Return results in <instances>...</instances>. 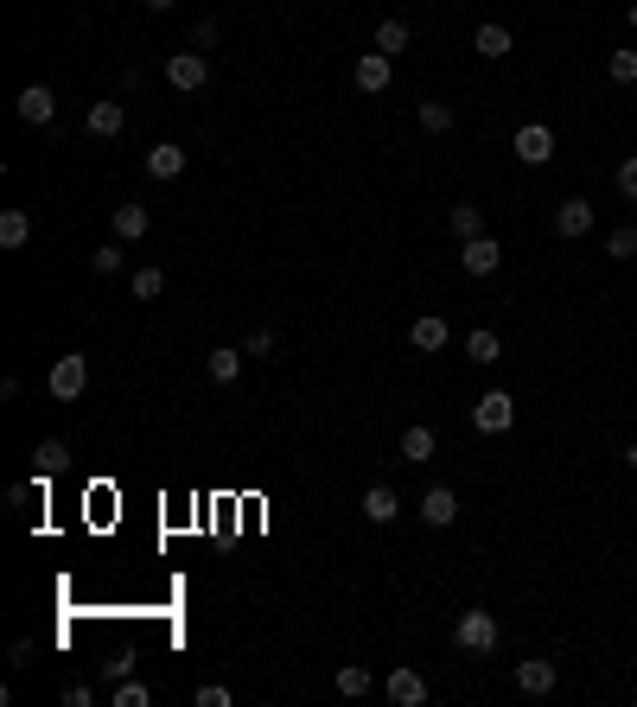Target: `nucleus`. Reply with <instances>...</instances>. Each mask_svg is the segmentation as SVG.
I'll return each instance as SVG.
<instances>
[{
	"label": "nucleus",
	"mask_w": 637,
	"mask_h": 707,
	"mask_svg": "<svg viewBox=\"0 0 637 707\" xmlns=\"http://www.w3.org/2000/svg\"><path fill=\"white\" fill-rule=\"evenodd\" d=\"M192 701H198V707H230V688H223V682H204Z\"/></svg>",
	"instance_id": "nucleus-35"
},
{
	"label": "nucleus",
	"mask_w": 637,
	"mask_h": 707,
	"mask_svg": "<svg viewBox=\"0 0 637 707\" xmlns=\"http://www.w3.org/2000/svg\"><path fill=\"white\" fill-rule=\"evenodd\" d=\"M466 357H472V364H497V357H504V344H497V332H491V325H478V332H466Z\"/></svg>",
	"instance_id": "nucleus-24"
},
{
	"label": "nucleus",
	"mask_w": 637,
	"mask_h": 707,
	"mask_svg": "<svg viewBox=\"0 0 637 707\" xmlns=\"http://www.w3.org/2000/svg\"><path fill=\"white\" fill-rule=\"evenodd\" d=\"M408 344H415V351H446V319L440 313H421L415 325H408Z\"/></svg>",
	"instance_id": "nucleus-17"
},
{
	"label": "nucleus",
	"mask_w": 637,
	"mask_h": 707,
	"mask_svg": "<svg viewBox=\"0 0 637 707\" xmlns=\"http://www.w3.org/2000/svg\"><path fill=\"white\" fill-rule=\"evenodd\" d=\"M217 32H223L217 20H198V26H192V51H211V45H217Z\"/></svg>",
	"instance_id": "nucleus-36"
},
{
	"label": "nucleus",
	"mask_w": 637,
	"mask_h": 707,
	"mask_svg": "<svg viewBox=\"0 0 637 707\" xmlns=\"http://www.w3.org/2000/svg\"><path fill=\"white\" fill-rule=\"evenodd\" d=\"M128 287H134V300H160V293H166V274H160V268H134Z\"/></svg>",
	"instance_id": "nucleus-30"
},
{
	"label": "nucleus",
	"mask_w": 637,
	"mask_h": 707,
	"mask_svg": "<svg viewBox=\"0 0 637 707\" xmlns=\"http://www.w3.org/2000/svg\"><path fill=\"white\" fill-rule=\"evenodd\" d=\"M243 357H249V351H236V344H217V351H204V370H211V383H236V376H243Z\"/></svg>",
	"instance_id": "nucleus-16"
},
{
	"label": "nucleus",
	"mask_w": 637,
	"mask_h": 707,
	"mask_svg": "<svg viewBox=\"0 0 637 707\" xmlns=\"http://www.w3.org/2000/svg\"><path fill=\"white\" fill-rule=\"evenodd\" d=\"M45 389L58 395V402H77V395L90 389V357H83V351H64L58 364H51V376H45Z\"/></svg>",
	"instance_id": "nucleus-3"
},
{
	"label": "nucleus",
	"mask_w": 637,
	"mask_h": 707,
	"mask_svg": "<svg viewBox=\"0 0 637 707\" xmlns=\"http://www.w3.org/2000/svg\"><path fill=\"white\" fill-rule=\"evenodd\" d=\"M453 516H459V497L446 491V485H434V491L421 497V523H427V529H446Z\"/></svg>",
	"instance_id": "nucleus-15"
},
{
	"label": "nucleus",
	"mask_w": 637,
	"mask_h": 707,
	"mask_svg": "<svg viewBox=\"0 0 637 707\" xmlns=\"http://www.w3.org/2000/svg\"><path fill=\"white\" fill-rule=\"evenodd\" d=\"M90 268H96V274H122V243H102V249L90 255Z\"/></svg>",
	"instance_id": "nucleus-32"
},
{
	"label": "nucleus",
	"mask_w": 637,
	"mask_h": 707,
	"mask_svg": "<svg viewBox=\"0 0 637 707\" xmlns=\"http://www.w3.org/2000/svg\"><path fill=\"white\" fill-rule=\"evenodd\" d=\"M141 7H147V13H172V7H179V0H141Z\"/></svg>",
	"instance_id": "nucleus-38"
},
{
	"label": "nucleus",
	"mask_w": 637,
	"mask_h": 707,
	"mask_svg": "<svg viewBox=\"0 0 637 707\" xmlns=\"http://www.w3.org/2000/svg\"><path fill=\"white\" fill-rule=\"evenodd\" d=\"M510 147H516V160H523V166H548V160H555V128H548V122H523Z\"/></svg>",
	"instance_id": "nucleus-5"
},
{
	"label": "nucleus",
	"mask_w": 637,
	"mask_h": 707,
	"mask_svg": "<svg viewBox=\"0 0 637 707\" xmlns=\"http://www.w3.org/2000/svg\"><path fill=\"white\" fill-rule=\"evenodd\" d=\"M497 262H504V249H497V236H491V230H485V236H472V243H459V268L478 274V281H485V274H497Z\"/></svg>",
	"instance_id": "nucleus-8"
},
{
	"label": "nucleus",
	"mask_w": 637,
	"mask_h": 707,
	"mask_svg": "<svg viewBox=\"0 0 637 707\" xmlns=\"http://www.w3.org/2000/svg\"><path fill=\"white\" fill-rule=\"evenodd\" d=\"M453 644L466 650V657H485V650H497V612H485V606L459 612V625H453Z\"/></svg>",
	"instance_id": "nucleus-1"
},
{
	"label": "nucleus",
	"mask_w": 637,
	"mask_h": 707,
	"mask_svg": "<svg viewBox=\"0 0 637 707\" xmlns=\"http://www.w3.org/2000/svg\"><path fill=\"white\" fill-rule=\"evenodd\" d=\"M83 128H90L96 141H115V134L128 128V109H122V102H90V115H83Z\"/></svg>",
	"instance_id": "nucleus-14"
},
{
	"label": "nucleus",
	"mask_w": 637,
	"mask_h": 707,
	"mask_svg": "<svg viewBox=\"0 0 637 707\" xmlns=\"http://www.w3.org/2000/svg\"><path fill=\"white\" fill-rule=\"evenodd\" d=\"M510 421H516V402L504 389H485L472 402V427H478V434H510Z\"/></svg>",
	"instance_id": "nucleus-4"
},
{
	"label": "nucleus",
	"mask_w": 637,
	"mask_h": 707,
	"mask_svg": "<svg viewBox=\"0 0 637 707\" xmlns=\"http://www.w3.org/2000/svg\"><path fill=\"white\" fill-rule=\"evenodd\" d=\"M587 230H593V198H561L555 204V236L574 243V236H587Z\"/></svg>",
	"instance_id": "nucleus-11"
},
{
	"label": "nucleus",
	"mask_w": 637,
	"mask_h": 707,
	"mask_svg": "<svg viewBox=\"0 0 637 707\" xmlns=\"http://www.w3.org/2000/svg\"><path fill=\"white\" fill-rule=\"evenodd\" d=\"M472 45H478V58H510V26H497V20H485V26H478L472 32Z\"/></svg>",
	"instance_id": "nucleus-18"
},
{
	"label": "nucleus",
	"mask_w": 637,
	"mask_h": 707,
	"mask_svg": "<svg viewBox=\"0 0 637 707\" xmlns=\"http://www.w3.org/2000/svg\"><path fill=\"white\" fill-rule=\"evenodd\" d=\"M415 115H421L427 134H453V102H421Z\"/></svg>",
	"instance_id": "nucleus-27"
},
{
	"label": "nucleus",
	"mask_w": 637,
	"mask_h": 707,
	"mask_svg": "<svg viewBox=\"0 0 637 707\" xmlns=\"http://www.w3.org/2000/svg\"><path fill=\"white\" fill-rule=\"evenodd\" d=\"M32 243V217L26 211H0V249H26Z\"/></svg>",
	"instance_id": "nucleus-22"
},
{
	"label": "nucleus",
	"mask_w": 637,
	"mask_h": 707,
	"mask_svg": "<svg viewBox=\"0 0 637 707\" xmlns=\"http://www.w3.org/2000/svg\"><path fill=\"white\" fill-rule=\"evenodd\" d=\"M370 688H376V676H370L364 663H344V669H338V695H344V701H364Z\"/></svg>",
	"instance_id": "nucleus-23"
},
{
	"label": "nucleus",
	"mask_w": 637,
	"mask_h": 707,
	"mask_svg": "<svg viewBox=\"0 0 637 707\" xmlns=\"http://www.w3.org/2000/svg\"><path fill=\"white\" fill-rule=\"evenodd\" d=\"M185 166H192V153H185L179 141H160V147H147V179H160V185H166V179H179Z\"/></svg>",
	"instance_id": "nucleus-12"
},
{
	"label": "nucleus",
	"mask_w": 637,
	"mask_h": 707,
	"mask_svg": "<svg viewBox=\"0 0 637 707\" xmlns=\"http://www.w3.org/2000/svg\"><path fill=\"white\" fill-rule=\"evenodd\" d=\"M32 459H39V478L51 485V478L71 465V446H64V440H39V446H32Z\"/></svg>",
	"instance_id": "nucleus-21"
},
{
	"label": "nucleus",
	"mask_w": 637,
	"mask_h": 707,
	"mask_svg": "<svg viewBox=\"0 0 637 707\" xmlns=\"http://www.w3.org/2000/svg\"><path fill=\"white\" fill-rule=\"evenodd\" d=\"M166 83H172L179 96H198L204 83H211V58H204V51H192V45L172 51V58H166Z\"/></svg>",
	"instance_id": "nucleus-2"
},
{
	"label": "nucleus",
	"mask_w": 637,
	"mask_h": 707,
	"mask_svg": "<svg viewBox=\"0 0 637 707\" xmlns=\"http://www.w3.org/2000/svg\"><path fill=\"white\" fill-rule=\"evenodd\" d=\"M606 255H612V262H631V255H637V223H618V230L606 236Z\"/></svg>",
	"instance_id": "nucleus-28"
},
{
	"label": "nucleus",
	"mask_w": 637,
	"mask_h": 707,
	"mask_svg": "<svg viewBox=\"0 0 637 707\" xmlns=\"http://www.w3.org/2000/svg\"><path fill=\"white\" fill-rule=\"evenodd\" d=\"M555 682H561V669L548 663V657L516 663V688H523V695H555Z\"/></svg>",
	"instance_id": "nucleus-13"
},
{
	"label": "nucleus",
	"mask_w": 637,
	"mask_h": 707,
	"mask_svg": "<svg viewBox=\"0 0 637 707\" xmlns=\"http://www.w3.org/2000/svg\"><path fill=\"white\" fill-rule=\"evenodd\" d=\"M446 223H453L459 243H472V236H485V204H453V211H446Z\"/></svg>",
	"instance_id": "nucleus-19"
},
{
	"label": "nucleus",
	"mask_w": 637,
	"mask_h": 707,
	"mask_svg": "<svg viewBox=\"0 0 637 707\" xmlns=\"http://www.w3.org/2000/svg\"><path fill=\"white\" fill-rule=\"evenodd\" d=\"M109 701H115V707H147V701H153V688H147V682H134V676H122V682L109 688Z\"/></svg>",
	"instance_id": "nucleus-26"
},
{
	"label": "nucleus",
	"mask_w": 637,
	"mask_h": 707,
	"mask_svg": "<svg viewBox=\"0 0 637 707\" xmlns=\"http://www.w3.org/2000/svg\"><path fill=\"white\" fill-rule=\"evenodd\" d=\"M122 676H134V657H128V650H115V657L102 663V682H122Z\"/></svg>",
	"instance_id": "nucleus-34"
},
{
	"label": "nucleus",
	"mask_w": 637,
	"mask_h": 707,
	"mask_svg": "<svg viewBox=\"0 0 637 707\" xmlns=\"http://www.w3.org/2000/svg\"><path fill=\"white\" fill-rule=\"evenodd\" d=\"M364 516L370 523H395V516H402V497H395L389 485H370L364 491Z\"/></svg>",
	"instance_id": "nucleus-20"
},
{
	"label": "nucleus",
	"mask_w": 637,
	"mask_h": 707,
	"mask_svg": "<svg viewBox=\"0 0 637 707\" xmlns=\"http://www.w3.org/2000/svg\"><path fill=\"white\" fill-rule=\"evenodd\" d=\"M625 20H631V26H637V0H631V7H625Z\"/></svg>",
	"instance_id": "nucleus-40"
},
{
	"label": "nucleus",
	"mask_w": 637,
	"mask_h": 707,
	"mask_svg": "<svg viewBox=\"0 0 637 707\" xmlns=\"http://www.w3.org/2000/svg\"><path fill=\"white\" fill-rule=\"evenodd\" d=\"M109 230H115V243H141V236L153 230V211H147V204H115Z\"/></svg>",
	"instance_id": "nucleus-9"
},
{
	"label": "nucleus",
	"mask_w": 637,
	"mask_h": 707,
	"mask_svg": "<svg viewBox=\"0 0 637 707\" xmlns=\"http://www.w3.org/2000/svg\"><path fill=\"white\" fill-rule=\"evenodd\" d=\"M434 427H408V434H402V459L408 465H427V459H434Z\"/></svg>",
	"instance_id": "nucleus-25"
},
{
	"label": "nucleus",
	"mask_w": 637,
	"mask_h": 707,
	"mask_svg": "<svg viewBox=\"0 0 637 707\" xmlns=\"http://www.w3.org/2000/svg\"><path fill=\"white\" fill-rule=\"evenodd\" d=\"M383 695L395 707H421L427 701V676H421V669H408V663H395L389 676H383Z\"/></svg>",
	"instance_id": "nucleus-7"
},
{
	"label": "nucleus",
	"mask_w": 637,
	"mask_h": 707,
	"mask_svg": "<svg viewBox=\"0 0 637 707\" xmlns=\"http://www.w3.org/2000/svg\"><path fill=\"white\" fill-rule=\"evenodd\" d=\"M243 351H249V357H268V351H274V332H249Z\"/></svg>",
	"instance_id": "nucleus-37"
},
{
	"label": "nucleus",
	"mask_w": 637,
	"mask_h": 707,
	"mask_svg": "<svg viewBox=\"0 0 637 707\" xmlns=\"http://www.w3.org/2000/svg\"><path fill=\"white\" fill-rule=\"evenodd\" d=\"M13 109H20V122H32V128H45L51 115H58V96H51L45 83H26V90L13 96Z\"/></svg>",
	"instance_id": "nucleus-10"
},
{
	"label": "nucleus",
	"mask_w": 637,
	"mask_h": 707,
	"mask_svg": "<svg viewBox=\"0 0 637 707\" xmlns=\"http://www.w3.org/2000/svg\"><path fill=\"white\" fill-rule=\"evenodd\" d=\"M389 77H395V58H389V51H364V58L351 64V83H357L364 96H383Z\"/></svg>",
	"instance_id": "nucleus-6"
},
{
	"label": "nucleus",
	"mask_w": 637,
	"mask_h": 707,
	"mask_svg": "<svg viewBox=\"0 0 637 707\" xmlns=\"http://www.w3.org/2000/svg\"><path fill=\"white\" fill-rule=\"evenodd\" d=\"M606 77H612V83H637V51H612V58H606Z\"/></svg>",
	"instance_id": "nucleus-31"
},
{
	"label": "nucleus",
	"mask_w": 637,
	"mask_h": 707,
	"mask_svg": "<svg viewBox=\"0 0 637 707\" xmlns=\"http://www.w3.org/2000/svg\"><path fill=\"white\" fill-rule=\"evenodd\" d=\"M618 198L637 204V153H631V160H618Z\"/></svg>",
	"instance_id": "nucleus-33"
},
{
	"label": "nucleus",
	"mask_w": 637,
	"mask_h": 707,
	"mask_svg": "<svg viewBox=\"0 0 637 707\" xmlns=\"http://www.w3.org/2000/svg\"><path fill=\"white\" fill-rule=\"evenodd\" d=\"M625 465H631V472H637V446H625Z\"/></svg>",
	"instance_id": "nucleus-39"
},
{
	"label": "nucleus",
	"mask_w": 637,
	"mask_h": 707,
	"mask_svg": "<svg viewBox=\"0 0 637 707\" xmlns=\"http://www.w3.org/2000/svg\"><path fill=\"white\" fill-rule=\"evenodd\" d=\"M376 51H389V58H395V51H408V20H383V26H376Z\"/></svg>",
	"instance_id": "nucleus-29"
}]
</instances>
